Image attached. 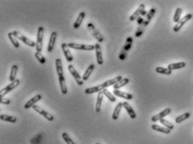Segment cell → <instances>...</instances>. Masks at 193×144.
<instances>
[{"mask_svg": "<svg viewBox=\"0 0 193 144\" xmlns=\"http://www.w3.org/2000/svg\"><path fill=\"white\" fill-rule=\"evenodd\" d=\"M33 109L35 110L36 112L40 113L41 115L44 116L45 119H47L48 121H50V122H52L53 120H54V116H52L51 114L46 112V111H44V109H42L41 107H40V106H37V105H35L34 107H33Z\"/></svg>", "mask_w": 193, "mask_h": 144, "instance_id": "cell-9", "label": "cell"}, {"mask_svg": "<svg viewBox=\"0 0 193 144\" xmlns=\"http://www.w3.org/2000/svg\"><path fill=\"white\" fill-rule=\"evenodd\" d=\"M35 58L37 59V60H38L39 62L41 63V64H42V65H44V64L46 63L45 58L42 55V54L41 53V52H36V53L35 54Z\"/></svg>", "mask_w": 193, "mask_h": 144, "instance_id": "cell-35", "label": "cell"}, {"mask_svg": "<svg viewBox=\"0 0 193 144\" xmlns=\"http://www.w3.org/2000/svg\"><path fill=\"white\" fill-rule=\"evenodd\" d=\"M160 123H161L162 125L164 126L165 127H166V128L168 129H170V130H172V129L174 128V125L172 124V123H171L170 122H168L167 120H165V119H161L160 121Z\"/></svg>", "mask_w": 193, "mask_h": 144, "instance_id": "cell-36", "label": "cell"}, {"mask_svg": "<svg viewBox=\"0 0 193 144\" xmlns=\"http://www.w3.org/2000/svg\"><path fill=\"white\" fill-rule=\"evenodd\" d=\"M68 46L69 48L74 49V50H95V45L92 44H77V43H68Z\"/></svg>", "mask_w": 193, "mask_h": 144, "instance_id": "cell-3", "label": "cell"}, {"mask_svg": "<svg viewBox=\"0 0 193 144\" xmlns=\"http://www.w3.org/2000/svg\"><path fill=\"white\" fill-rule=\"evenodd\" d=\"M181 13H182V9H180V8H177V9H176V13H175L174 17H173V21H174L175 23H176V24H177V23L180 21Z\"/></svg>", "mask_w": 193, "mask_h": 144, "instance_id": "cell-32", "label": "cell"}, {"mask_svg": "<svg viewBox=\"0 0 193 144\" xmlns=\"http://www.w3.org/2000/svg\"><path fill=\"white\" fill-rule=\"evenodd\" d=\"M121 80H123L122 76L121 75H118V76H116L115 78L111 79V80H108V81H106L103 83H102L101 85H98L97 86H93V87L91 88H87L85 90L86 94H92V93H95V92H100L102 90H104L108 86H111V85H114L115 84H117L118 82H119Z\"/></svg>", "mask_w": 193, "mask_h": 144, "instance_id": "cell-1", "label": "cell"}, {"mask_svg": "<svg viewBox=\"0 0 193 144\" xmlns=\"http://www.w3.org/2000/svg\"><path fill=\"white\" fill-rule=\"evenodd\" d=\"M144 10H145V4H140L139 8H138V9L133 13L132 15L130 16L129 18L130 21H134L135 19H137L139 17H140V16H141V13H142V12Z\"/></svg>", "mask_w": 193, "mask_h": 144, "instance_id": "cell-16", "label": "cell"}, {"mask_svg": "<svg viewBox=\"0 0 193 144\" xmlns=\"http://www.w3.org/2000/svg\"><path fill=\"white\" fill-rule=\"evenodd\" d=\"M103 97H104V95H103V93H102V91L98 92V98H97V103H96V108H95L96 112H100V111H101L102 102V100H103Z\"/></svg>", "mask_w": 193, "mask_h": 144, "instance_id": "cell-17", "label": "cell"}, {"mask_svg": "<svg viewBox=\"0 0 193 144\" xmlns=\"http://www.w3.org/2000/svg\"><path fill=\"white\" fill-rule=\"evenodd\" d=\"M171 110L170 108H166V109L163 110L161 112H160L157 115H155V116H152L151 121L153 122H158V121H160L161 119H164V117L167 116V115H169L171 113Z\"/></svg>", "mask_w": 193, "mask_h": 144, "instance_id": "cell-10", "label": "cell"}, {"mask_svg": "<svg viewBox=\"0 0 193 144\" xmlns=\"http://www.w3.org/2000/svg\"><path fill=\"white\" fill-rule=\"evenodd\" d=\"M102 93H103V95H104L105 97L108 98V100H110L111 102H115V101H116V97H114V95L112 94L110 91H108V90H106V89H104V90H102Z\"/></svg>", "mask_w": 193, "mask_h": 144, "instance_id": "cell-30", "label": "cell"}, {"mask_svg": "<svg viewBox=\"0 0 193 144\" xmlns=\"http://www.w3.org/2000/svg\"><path fill=\"white\" fill-rule=\"evenodd\" d=\"M56 73L58 76H63V66H62V61L60 59H56Z\"/></svg>", "mask_w": 193, "mask_h": 144, "instance_id": "cell-19", "label": "cell"}, {"mask_svg": "<svg viewBox=\"0 0 193 144\" xmlns=\"http://www.w3.org/2000/svg\"><path fill=\"white\" fill-rule=\"evenodd\" d=\"M96 144H99V143H96Z\"/></svg>", "mask_w": 193, "mask_h": 144, "instance_id": "cell-43", "label": "cell"}, {"mask_svg": "<svg viewBox=\"0 0 193 144\" xmlns=\"http://www.w3.org/2000/svg\"><path fill=\"white\" fill-rule=\"evenodd\" d=\"M129 82V78H123V80H121L120 81L118 82L117 84H115L114 85V90H118L119 88L123 87L124 85H126Z\"/></svg>", "mask_w": 193, "mask_h": 144, "instance_id": "cell-27", "label": "cell"}, {"mask_svg": "<svg viewBox=\"0 0 193 144\" xmlns=\"http://www.w3.org/2000/svg\"><path fill=\"white\" fill-rule=\"evenodd\" d=\"M41 98H42L41 95H36L35 97H34L33 98H31L30 100L27 101V103H25V109H29V108H30V107H33L35 106L36 102H38L39 100H41Z\"/></svg>", "mask_w": 193, "mask_h": 144, "instance_id": "cell-14", "label": "cell"}, {"mask_svg": "<svg viewBox=\"0 0 193 144\" xmlns=\"http://www.w3.org/2000/svg\"><path fill=\"white\" fill-rule=\"evenodd\" d=\"M126 56H127V52L122 50L120 55H119V59H120V60H124V59L126 58Z\"/></svg>", "mask_w": 193, "mask_h": 144, "instance_id": "cell-40", "label": "cell"}, {"mask_svg": "<svg viewBox=\"0 0 193 144\" xmlns=\"http://www.w3.org/2000/svg\"><path fill=\"white\" fill-rule=\"evenodd\" d=\"M44 28L39 27L38 33H37V41H36V52H41L43 49V38H44Z\"/></svg>", "mask_w": 193, "mask_h": 144, "instance_id": "cell-2", "label": "cell"}, {"mask_svg": "<svg viewBox=\"0 0 193 144\" xmlns=\"http://www.w3.org/2000/svg\"><path fill=\"white\" fill-rule=\"evenodd\" d=\"M94 70H95V66H94L93 64L90 65V66H88V68L86 70L85 73L83 74V81H87L89 77H90V75H92V71H93Z\"/></svg>", "mask_w": 193, "mask_h": 144, "instance_id": "cell-24", "label": "cell"}, {"mask_svg": "<svg viewBox=\"0 0 193 144\" xmlns=\"http://www.w3.org/2000/svg\"><path fill=\"white\" fill-rule=\"evenodd\" d=\"M59 83H60V87L61 93L64 95L67 94V86L65 81V77L63 76H59Z\"/></svg>", "mask_w": 193, "mask_h": 144, "instance_id": "cell-23", "label": "cell"}, {"mask_svg": "<svg viewBox=\"0 0 193 144\" xmlns=\"http://www.w3.org/2000/svg\"><path fill=\"white\" fill-rule=\"evenodd\" d=\"M8 37L10 39V40L11 41V43L13 44L14 48H17V49L19 48V41H18V39L13 35V33H11V32L9 33V34H8Z\"/></svg>", "mask_w": 193, "mask_h": 144, "instance_id": "cell-28", "label": "cell"}, {"mask_svg": "<svg viewBox=\"0 0 193 144\" xmlns=\"http://www.w3.org/2000/svg\"><path fill=\"white\" fill-rule=\"evenodd\" d=\"M124 107L125 108L127 112L129 113V116L132 119H135L136 118V113L133 111V107L130 106L129 102H127V101L124 102Z\"/></svg>", "mask_w": 193, "mask_h": 144, "instance_id": "cell-18", "label": "cell"}, {"mask_svg": "<svg viewBox=\"0 0 193 144\" xmlns=\"http://www.w3.org/2000/svg\"><path fill=\"white\" fill-rule=\"evenodd\" d=\"M56 36H57L56 32H52V33H51V38H50V40H49V43H48L47 46L48 52H51L52 50H54L55 44H56Z\"/></svg>", "mask_w": 193, "mask_h": 144, "instance_id": "cell-12", "label": "cell"}, {"mask_svg": "<svg viewBox=\"0 0 193 144\" xmlns=\"http://www.w3.org/2000/svg\"><path fill=\"white\" fill-rule=\"evenodd\" d=\"M155 12H156V9L153 8V9H151L149 10V13H147V15H146L147 16V18H146L145 22L147 23L148 25H149V23L150 22V20L152 19V18H153V17H154V15H155Z\"/></svg>", "mask_w": 193, "mask_h": 144, "instance_id": "cell-34", "label": "cell"}, {"mask_svg": "<svg viewBox=\"0 0 193 144\" xmlns=\"http://www.w3.org/2000/svg\"><path fill=\"white\" fill-rule=\"evenodd\" d=\"M147 13H148L146 12L145 10H144V11H143V12H142V13H141V16H145V15H147Z\"/></svg>", "mask_w": 193, "mask_h": 144, "instance_id": "cell-42", "label": "cell"}, {"mask_svg": "<svg viewBox=\"0 0 193 144\" xmlns=\"http://www.w3.org/2000/svg\"><path fill=\"white\" fill-rule=\"evenodd\" d=\"M151 128L155 131H157V132H162V133H165V134H169L171 132V130L170 129L166 128L165 127H161V126H159L157 124H153L151 126Z\"/></svg>", "mask_w": 193, "mask_h": 144, "instance_id": "cell-21", "label": "cell"}, {"mask_svg": "<svg viewBox=\"0 0 193 144\" xmlns=\"http://www.w3.org/2000/svg\"><path fill=\"white\" fill-rule=\"evenodd\" d=\"M114 95L116 96V97L126 99V100H132L133 99V95L127 93V92H124V91H121L119 90H114Z\"/></svg>", "mask_w": 193, "mask_h": 144, "instance_id": "cell-15", "label": "cell"}, {"mask_svg": "<svg viewBox=\"0 0 193 144\" xmlns=\"http://www.w3.org/2000/svg\"><path fill=\"white\" fill-rule=\"evenodd\" d=\"M85 16H86L85 12L80 13L79 15H78V17H77V19H76V20L75 21V23H74V25H73L74 28H79L80 26H81V25H82V23H83V19H84V18H85Z\"/></svg>", "mask_w": 193, "mask_h": 144, "instance_id": "cell-22", "label": "cell"}, {"mask_svg": "<svg viewBox=\"0 0 193 144\" xmlns=\"http://www.w3.org/2000/svg\"><path fill=\"white\" fill-rule=\"evenodd\" d=\"M61 50L63 51L64 55L66 57V59H67V61H68V62H71L73 60V56L72 54L71 53V51H70L68 44H66V43H63V44H61Z\"/></svg>", "mask_w": 193, "mask_h": 144, "instance_id": "cell-11", "label": "cell"}, {"mask_svg": "<svg viewBox=\"0 0 193 144\" xmlns=\"http://www.w3.org/2000/svg\"><path fill=\"white\" fill-rule=\"evenodd\" d=\"M68 70L70 71V73L71 74L74 79H75V81L77 84L79 85H83V83H84V81L83 80V77L80 75V74L77 72L76 69H75V67L72 66V65H69L68 66Z\"/></svg>", "mask_w": 193, "mask_h": 144, "instance_id": "cell-7", "label": "cell"}, {"mask_svg": "<svg viewBox=\"0 0 193 144\" xmlns=\"http://www.w3.org/2000/svg\"><path fill=\"white\" fill-rule=\"evenodd\" d=\"M12 33H13V35H14L18 40H21L23 43H25V44L29 45V46H30V47H35V46H36V43H35V42L33 40H29V38H27L26 36H25V35H23L22 34L19 33V31H14L12 32Z\"/></svg>", "mask_w": 193, "mask_h": 144, "instance_id": "cell-5", "label": "cell"}, {"mask_svg": "<svg viewBox=\"0 0 193 144\" xmlns=\"http://www.w3.org/2000/svg\"><path fill=\"white\" fill-rule=\"evenodd\" d=\"M132 42H133V39L132 38H128L127 39V41H126V44H125V45L124 46V48H123V50H124V51H129V50H130V48H131V46H132Z\"/></svg>", "mask_w": 193, "mask_h": 144, "instance_id": "cell-38", "label": "cell"}, {"mask_svg": "<svg viewBox=\"0 0 193 144\" xmlns=\"http://www.w3.org/2000/svg\"><path fill=\"white\" fill-rule=\"evenodd\" d=\"M17 72H18V66L17 65H13L12 68H11V72H10V81L11 82L14 81L16 80Z\"/></svg>", "mask_w": 193, "mask_h": 144, "instance_id": "cell-26", "label": "cell"}, {"mask_svg": "<svg viewBox=\"0 0 193 144\" xmlns=\"http://www.w3.org/2000/svg\"><path fill=\"white\" fill-rule=\"evenodd\" d=\"M0 119L2 121H4V122H12V123H14L17 121V118L15 116H9V115H5V114H2L0 116Z\"/></svg>", "mask_w": 193, "mask_h": 144, "instance_id": "cell-29", "label": "cell"}, {"mask_svg": "<svg viewBox=\"0 0 193 144\" xmlns=\"http://www.w3.org/2000/svg\"><path fill=\"white\" fill-rule=\"evenodd\" d=\"M124 107V102H119V103H118V105L116 106V107H115V109H114V112H113V116H112L113 119L117 120L118 118L121 110H122V107Z\"/></svg>", "mask_w": 193, "mask_h": 144, "instance_id": "cell-20", "label": "cell"}, {"mask_svg": "<svg viewBox=\"0 0 193 144\" xmlns=\"http://www.w3.org/2000/svg\"><path fill=\"white\" fill-rule=\"evenodd\" d=\"M19 83H20V81H19V79H16L14 81L11 82L10 85H7L6 87H4L3 89L1 90V91H0V97H4L5 95L8 94V93L10 92L12 90H14V88L17 87V86L19 85Z\"/></svg>", "mask_w": 193, "mask_h": 144, "instance_id": "cell-6", "label": "cell"}, {"mask_svg": "<svg viewBox=\"0 0 193 144\" xmlns=\"http://www.w3.org/2000/svg\"><path fill=\"white\" fill-rule=\"evenodd\" d=\"M190 116H191L190 112L184 113V114H182V115H180V116H177V117L176 118V123H180V122H182L183 121H185V120L188 119Z\"/></svg>", "mask_w": 193, "mask_h": 144, "instance_id": "cell-31", "label": "cell"}, {"mask_svg": "<svg viewBox=\"0 0 193 144\" xmlns=\"http://www.w3.org/2000/svg\"><path fill=\"white\" fill-rule=\"evenodd\" d=\"M95 51L96 56H97V62H98V65H102L103 64V58H102V48L98 43L95 44Z\"/></svg>", "mask_w": 193, "mask_h": 144, "instance_id": "cell-13", "label": "cell"}, {"mask_svg": "<svg viewBox=\"0 0 193 144\" xmlns=\"http://www.w3.org/2000/svg\"><path fill=\"white\" fill-rule=\"evenodd\" d=\"M137 22H138V24H139V25H143V24L145 23V20H144V19H143L142 17L140 16V17H139V18L137 19Z\"/></svg>", "mask_w": 193, "mask_h": 144, "instance_id": "cell-41", "label": "cell"}, {"mask_svg": "<svg viewBox=\"0 0 193 144\" xmlns=\"http://www.w3.org/2000/svg\"><path fill=\"white\" fill-rule=\"evenodd\" d=\"M186 66V63L185 62H178V63H173V64H170L168 66V69L171 70V71L174 70H178L184 68Z\"/></svg>", "mask_w": 193, "mask_h": 144, "instance_id": "cell-25", "label": "cell"}, {"mask_svg": "<svg viewBox=\"0 0 193 144\" xmlns=\"http://www.w3.org/2000/svg\"><path fill=\"white\" fill-rule=\"evenodd\" d=\"M155 71L160 74H164V75H171L172 71L168 68H164V67H156Z\"/></svg>", "mask_w": 193, "mask_h": 144, "instance_id": "cell-33", "label": "cell"}, {"mask_svg": "<svg viewBox=\"0 0 193 144\" xmlns=\"http://www.w3.org/2000/svg\"><path fill=\"white\" fill-rule=\"evenodd\" d=\"M0 102H1V104L10 105L11 101H10V100H9V99H6V98H3V97H1V99H0Z\"/></svg>", "mask_w": 193, "mask_h": 144, "instance_id": "cell-39", "label": "cell"}, {"mask_svg": "<svg viewBox=\"0 0 193 144\" xmlns=\"http://www.w3.org/2000/svg\"><path fill=\"white\" fill-rule=\"evenodd\" d=\"M87 28H88L89 32L92 34V36L95 38L98 42L101 43V42L103 41V36H102L101 33L96 28V27L94 26V25H93L92 23H88V25H87Z\"/></svg>", "mask_w": 193, "mask_h": 144, "instance_id": "cell-4", "label": "cell"}, {"mask_svg": "<svg viewBox=\"0 0 193 144\" xmlns=\"http://www.w3.org/2000/svg\"><path fill=\"white\" fill-rule=\"evenodd\" d=\"M192 16L193 15L191 14V13H188V14H187L186 16H184L183 18H182V19H180V21H179L176 25H175L174 28H173V30H174L175 32L180 31V29L183 27V25H185L187 21H189V20L192 18Z\"/></svg>", "mask_w": 193, "mask_h": 144, "instance_id": "cell-8", "label": "cell"}, {"mask_svg": "<svg viewBox=\"0 0 193 144\" xmlns=\"http://www.w3.org/2000/svg\"><path fill=\"white\" fill-rule=\"evenodd\" d=\"M61 137H62V138L64 139V141L66 142L67 144H75L74 141H73L72 139L71 138V137H70L69 135L67 134V132H63L62 135H61Z\"/></svg>", "mask_w": 193, "mask_h": 144, "instance_id": "cell-37", "label": "cell"}]
</instances>
